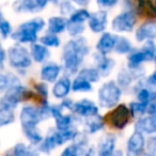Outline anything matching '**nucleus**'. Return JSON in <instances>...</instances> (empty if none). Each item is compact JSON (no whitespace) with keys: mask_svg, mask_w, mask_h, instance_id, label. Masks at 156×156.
Wrapping results in <instances>:
<instances>
[{"mask_svg":"<svg viewBox=\"0 0 156 156\" xmlns=\"http://www.w3.org/2000/svg\"><path fill=\"white\" fill-rule=\"evenodd\" d=\"M48 3L49 0H15L12 8L17 13H39Z\"/></svg>","mask_w":156,"mask_h":156,"instance_id":"12","label":"nucleus"},{"mask_svg":"<svg viewBox=\"0 0 156 156\" xmlns=\"http://www.w3.org/2000/svg\"><path fill=\"white\" fill-rule=\"evenodd\" d=\"M2 94L3 95L0 98V105L11 107L13 109H16L20 104L28 102L30 98H33L32 92L23 83L10 88Z\"/></svg>","mask_w":156,"mask_h":156,"instance_id":"6","label":"nucleus"},{"mask_svg":"<svg viewBox=\"0 0 156 156\" xmlns=\"http://www.w3.org/2000/svg\"><path fill=\"white\" fill-rule=\"evenodd\" d=\"M134 50L133 43L128 37L123 35H118L117 43H115V52L118 55H129Z\"/></svg>","mask_w":156,"mask_h":156,"instance_id":"30","label":"nucleus"},{"mask_svg":"<svg viewBox=\"0 0 156 156\" xmlns=\"http://www.w3.org/2000/svg\"><path fill=\"white\" fill-rule=\"evenodd\" d=\"M5 61H8V50L1 47V49H0V69L1 71H5Z\"/></svg>","mask_w":156,"mask_h":156,"instance_id":"47","label":"nucleus"},{"mask_svg":"<svg viewBox=\"0 0 156 156\" xmlns=\"http://www.w3.org/2000/svg\"><path fill=\"white\" fill-rule=\"evenodd\" d=\"M30 54L35 63H46L50 57V50L47 46L40 42L30 44Z\"/></svg>","mask_w":156,"mask_h":156,"instance_id":"25","label":"nucleus"},{"mask_svg":"<svg viewBox=\"0 0 156 156\" xmlns=\"http://www.w3.org/2000/svg\"><path fill=\"white\" fill-rule=\"evenodd\" d=\"M39 147L32 144H26L24 142H18L14 145L12 150V155L13 156H40Z\"/></svg>","mask_w":156,"mask_h":156,"instance_id":"29","label":"nucleus"},{"mask_svg":"<svg viewBox=\"0 0 156 156\" xmlns=\"http://www.w3.org/2000/svg\"><path fill=\"white\" fill-rule=\"evenodd\" d=\"M85 156H98V151H96V147H89V149L87 150Z\"/></svg>","mask_w":156,"mask_h":156,"instance_id":"51","label":"nucleus"},{"mask_svg":"<svg viewBox=\"0 0 156 156\" xmlns=\"http://www.w3.org/2000/svg\"><path fill=\"white\" fill-rule=\"evenodd\" d=\"M156 56V44L154 41L144 42L140 48H134L127 55V67L129 69H138L143 67L144 62L154 61Z\"/></svg>","mask_w":156,"mask_h":156,"instance_id":"5","label":"nucleus"},{"mask_svg":"<svg viewBox=\"0 0 156 156\" xmlns=\"http://www.w3.org/2000/svg\"><path fill=\"white\" fill-rule=\"evenodd\" d=\"M72 85H73V80L71 79V76H67L63 74L58 80L54 83L51 88V94L57 100H64V98H69V93L72 90Z\"/></svg>","mask_w":156,"mask_h":156,"instance_id":"16","label":"nucleus"},{"mask_svg":"<svg viewBox=\"0 0 156 156\" xmlns=\"http://www.w3.org/2000/svg\"><path fill=\"white\" fill-rule=\"evenodd\" d=\"M39 42L43 45L47 46L48 48H57L61 45V39L59 37V35L48 32V31L40 37Z\"/></svg>","mask_w":156,"mask_h":156,"instance_id":"36","label":"nucleus"},{"mask_svg":"<svg viewBox=\"0 0 156 156\" xmlns=\"http://www.w3.org/2000/svg\"><path fill=\"white\" fill-rule=\"evenodd\" d=\"M138 14L134 11H122L111 22V29L118 33H129L135 30Z\"/></svg>","mask_w":156,"mask_h":156,"instance_id":"8","label":"nucleus"},{"mask_svg":"<svg viewBox=\"0 0 156 156\" xmlns=\"http://www.w3.org/2000/svg\"><path fill=\"white\" fill-rule=\"evenodd\" d=\"M66 31L71 37H83V32L86 31V24H81V23H76V22H71V20H69Z\"/></svg>","mask_w":156,"mask_h":156,"instance_id":"39","label":"nucleus"},{"mask_svg":"<svg viewBox=\"0 0 156 156\" xmlns=\"http://www.w3.org/2000/svg\"><path fill=\"white\" fill-rule=\"evenodd\" d=\"M139 80V78L133 71H130L128 67H123L119 71L117 75L115 81L121 87L122 90H126L133 86V83Z\"/></svg>","mask_w":156,"mask_h":156,"instance_id":"26","label":"nucleus"},{"mask_svg":"<svg viewBox=\"0 0 156 156\" xmlns=\"http://www.w3.org/2000/svg\"><path fill=\"white\" fill-rule=\"evenodd\" d=\"M69 18L62 15L51 16L47 20V31L48 32L55 33V34H60L66 31Z\"/></svg>","mask_w":156,"mask_h":156,"instance_id":"27","label":"nucleus"},{"mask_svg":"<svg viewBox=\"0 0 156 156\" xmlns=\"http://www.w3.org/2000/svg\"><path fill=\"white\" fill-rule=\"evenodd\" d=\"M20 83H22V80L16 74L12 72L1 71L0 73V92L1 93H5L8 89L20 85Z\"/></svg>","mask_w":156,"mask_h":156,"instance_id":"28","label":"nucleus"},{"mask_svg":"<svg viewBox=\"0 0 156 156\" xmlns=\"http://www.w3.org/2000/svg\"><path fill=\"white\" fill-rule=\"evenodd\" d=\"M76 5L80 8H86L90 3V0H72Z\"/></svg>","mask_w":156,"mask_h":156,"instance_id":"50","label":"nucleus"},{"mask_svg":"<svg viewBox=\"0 0 156 156\" xmlns=\"http://www.w3.org/2000/svg\"><path fill=\"white\" fill-rule=\"evenodd\" d=\"M149 105L147 103L143 102H139V101H133L128 104L129 109L132 111V115L134 118H140L142 115H147V108H149Z\"/></svg>","mask_w":156,"mask_h":156,"instance_id":"37","label":"nucleus"},{"mask_svg":"<svg viewBox=\"0 0 156 156\" xmlns=\"http://www.w3.org/2000/svg\"><path fill=\"white\" fill-rule=\"evenodd\" d=\"M23 134L26 137L28 142L32 145H35V147H39L44 139V136L40 132L39 127L25 128V129H23Z\"/></svg>","mask_w":156,"mask_h":156,"instance_id":"34","label":"nucleus"},{"mask_svg":"<svg viewBox=\"0 0 156 156\" xmlns=\"http://www.w3.org/2000/svg\"><path fill=\"white\" fill-rule=\"evenodd\" d=\"M117 136L113 134H106L100 139L96 147L98 156H115L117 149Z\"/></svg>","mask_w":156,"mask_h":156,"instance_id":"19","label":"nucleus"},{"mask_svg":"<svg viewBox=\"0 0 156 156\" xmlns=\"http://www.w3.org/2000/svg\"><path fill=\"white\" fill-rule=\"evenodd\" d=\"M62 72V64H59L54 61H47L42 65L40 69V78L42 81L47 83H55L61 77L60 75Z\"/></svg>","mask_w":156,"mask_h":156,"instance_id":"13","label":"nucleus"},{"mask_svg":"<svg viewBox=\"0 0 156 156\" xmlns=\"http://www.w3.org/2000/svg\"><path fill=\"white\" fill-rule=\"evenodd\" d=\"M93 59L95 63L94 66L98 69L102 77H108L112 73L115 66V60L113 58H110L108 55H103L96 51L93 55Z\"/></svg>","mask_w":156,"mask_h":156,"instance_id":"18","label":"nucleus"},{"mask_svg":"<svg viewBox=\"0 0 156 156\" xmlns=\"http://www.w3.org/2000/svg\"><path fill=\"white\" fill-rule=\"evenodd\" d=\"M72 90L74 92H83V93H88L93 90V83L88 81L83 77L79 75H76V77L73 79V85H72Z\"/></svg>","mask_w":156,"mask_h":156,"instance_id":"32","label":"nucleus"},{"mask_svg":"<svg viewBox=\"0 0 156 156\" xmlns=\"http://www.w3.org/2000/svg\"><path fill=\"white\" fill-rule=\"evenodd\" d=\"M145 154H147L149 156H156V134L151 135L147 139Z\"/></svg>","mask_w":156,"mask_h":156,"instance_id":"43","label":"nucleus"},{"mask_svg":"<svg viewBox=\"0 0 156 156\" xmlns=\"http://www.w3.org/2000/svg\"><path fill=\"white\" fill-rule=\"evenodd\" d=\"M88 149L89 147H81L77 143L72 142L71 144L64 147V150L61 152L60 156H85Z\"/></svg>","mask_w":156,"mask_h":156,"instance_id":"35","label":"nucleus"},{"mask_svg":"<svg viewBox=\"0 0 156 156\" xmlns=\"http://www.w3.org/2000/svg\"><path fill=\"white\" fill-rule=\"evenodd\" d=\"M72 112L74 115H78L79 118H81V119H86V118L98 115L100 107L93 101L89 100V98H83V100H79L77 102H75V105H74V108Z\"/></svg>","mask_w":156,"mask_h":156,"instance_id":"14","label":"nucleus"},{"mask_svg":"<svg viewBox=\"0 0 156 156\" xmlns=\"http://www.w3.org/2000/svg\"><path fill=\"white\" fill-rule=\"evenodd\" d=\"M87 24L93 33L102 34L106 32L107 26H108V12L106 10H98L93 12L91 13Z\"/></svg>","mask_w":156,"mask_h":156,"instance_id":"15","label":"nucleus"},{"mask_svg":"<svg viewBox=\"0 0 156 156\" xmlns=\"http://www.w3.org/2000/svg\"><path fill=\"white\" fill-rule=\"evenodd\" d=\"M135 39L139 43L156 40V22L147 20L141 24L135 31Z\"/></svg>","mask_w":156,"mask_h":156,"instance_id":"17","label":"nucleus"},{"mask_svg":"<svg viewBox=\"0 0 156 156\" xmlns=\"http://www.w3.org/2000/svg\"><path fill=\"white\" fill-rule=\"evenodd\" d=\"M47 26V23L42 17H34L24 22L14 30L11 39L16 43L33 44L39 42V33Z\"/></svg>","mask_w":156,"mask_h":156,"instance_id":"2","label":"nucleus"},{"mask_svg":"<svg viewBox=\"0 0 156 156\" xmlns=\"http://www.w3.org/2000/svg\"><path fill=\"white\" fill-rule=\"evenodd\" d=\"M58 147H60L58 129H57L56 127H52L48 129V132L46 133V135L44 136L43 141H42L41 144L37 147H39L41 153L49 155V154Z\"/></svg>","mask_w":156,"mask_h":156,"instance_id":"20","label":"nucleus"},{"mask_svg":"<svg viewBox=\"0 0 156 156\" xmlns=\"http://www.w3.org/2000/svg\"><path fill=\"white\" fill-rule=\"evenodd\" d=\"M134 128L136 132H139L141 134L147 135V136H151V135L156 134V118L153 115H145L142 117L138 118L136 120L134 124Z\"/></svg>","mask_w":156,"mask_h":156,"instance_id":"22","label":"nucleus"},{"mask_svg":"<svg viewBox=\"0 0 156 156\" xmlns=\"http://www.w3.org/2000/svg\"><path fill=\"white\" fill-rule=\"evenodd\" d=\"M83 132L88 135H94L96 133L104 129L106 119L98 113V115H92V117L83 119Z\"/></svg>","mask_w":156,"mask_h":156,"instance_id":"23","label":"nucleus"},{"mask_svg":"<svg viewBox=\"0 0 156 156\" xmlns=\"http://www.w3.org/2000/svg\"><path fill=\"white\" fill-rule=\"evenodd\" d=\"M142 156H149V155H147V154H145V153H144V154H143Z\"/></svg>","mask_w":156,"mask_h":156,"instance_id":"54","label":"nucleus"},{"mask_svg":"<svg viewBox=\"0 0 156 156\" xmlns=\"http://www.w3.org/2000/svg\"><path fill=\"white\" fill-rule=\"evenodd\" d=\"M59 12H60V15L62 16H71L74 13V11L76 10L75 3L72 1V0H61L60 3H59Z\"/></svg>","mask_w":156,"mask_h":156,"instance_id":"41","label":"nucleus"},{"mask_svg":"<svg viewBox=\"0 0 156 156\" xmlns=\"http://www.w3.org/2000/svg\"><path fill=\"white\" fill-rule=\"evenodd\" d=\"M147 115H153L156 118V101L149 105V108H147Z\"/></svg>","mask_w":156,"mask_h":156,"instance_id":"49","label":"nucleus"},{"mask_svg":"<svg viewBox=\"0 0 156 156\" xmlns=\"http://www.w3.org/2000/svg\"><path fill=\"white\" fill-rule=\"evenodd\" d=\"M14 30L12 24L7 20L3 16V13H1L0 16V34H1V39L2 40H7L9 37H12Z\"/></svg>","mask_w":156,"mask_h":156,"instance_id":"40","label":"nucleus"},{"mask_svg":"<svg viewBox=\"0 0 156 156\" xmlns=\"http://www.w3.org/2000/svg\"><path fill=\"white\" fill-rule=\"evenodd\" d=\"M33 89H34L37 95L40 96L41 101H47L48 95H49V88H48L47 83L45 81H41V83H35L33 85Z\"/></svg>","mask_w":156,"mask_h":156,"instance_id":"42","label":"nucleus"},{"mask_svg":"<svg viewBox=\"0 0 156 156\" xmlns=\"http://www.w3.org/2000/svg\"><path fill=\"white\" fill-rule=\"evenodd\" d=\"M147 147V139L143 134L135 130L126 142L125 156H142Z\"/></svg>","mask_w":156,"mask_h":156,"instance_id":"10","label":"nucleus"},{"mask_svg":"<svg viewBox=\"0 0 156 156\" xmlns=\"http://www.w3.org/2000/svg\"><path fill=\"white\" fill-rule=\"evenodd\" d=\"M33 59L30 49L20 43H15L8 48V64L17 72H27L32 65Z\"/></svg>","mask_w":156,"mask_h":156,"instance_id":"3","label":"nucleus"},{"mask_svg":"<svg viewBox=\"0 0 156 156\" xmlns=\"http://www.w3.org/2000/svg\"><path fill=\"white\" fill-rule=\"evenodd\" d=\"M90 16H91V13L89 12V10L86 9V8H79V9H76L74 11V13L69 17V20L86 24L89 20Z\"/></svg>","mask_w":156,"mask_h":156,"instance_id":"38","label":"nucleus"},{"mask_svg":"<svg viewBox=\"0 0 156 156\" xmlns=\"http://www.w3.org/2000/svg\"><path fill=\"white\" fill-rule=\"evenodd\" d=\"M123 8L125 11H134L137 13V0H123Z\"/></svg>","mask_w":156,"mask_h":156,"instance_id":"45","label":"nucleus"},{"mask_svg":"<svg viewBox=\"0 0 156 156\" xmlns=\"http://www.w3.org/2000/svg\"><path fill=\"white\" fill-rule=\"evenodd\" d=\"M133 92L136 95V100L139 102L151 104L156 101V88L147 85L145 83V78L139 79L138 81L135 83L133 87Z\"/></svg>","mask_w":156,"mask_h":156,"instance_id":"11","label":"nucleus"},{"mask_svg":"<svg viewBox=\"0 0 156 156\" xmlns=\"http://www.w3.org/2000/svg\"><path fill=\"white\" fill-rule=\"evenodd\" d=\"M60 105L62 106V108L64 109V110H69V111H73V108H74V105H75V102H74L72 98H64V100L61 101Z\"/></svg>","mask_w":156,"mask_h":156,"instance_id":"46","label":"nucleus"},{"mask_svg":"<svg viewBox=\"0 0 156 156\" xmlns=\"http://www.w3.org/2000/svg\"><path fill=\"white\" fill-rule=\"evenodd\" d=\"M20 122L22 129L39 127L40 123L44 122L43 115H42L39 105H24L20 112Z\"/></svg>","mask_w":156,"mask_h":156,"instance_id":"9","label":"nucleus"},{"mask_svg":"<svg viewBox=\"0 0 156 156\" xmlns=\"http://www.w3.org/2000/svg\"><path fill=\"white\" fill-rule=\"evenodd\" d=\"M145 83L153 88H156V69L145 78Z\"/></svg>","mask_w":156,"mask_h":156,"instance_id":"48","label":"nucleus"},{"mask_svg":"<svg viewBox=\"0 0 156 156\" xmlns=\"http://www.w3.org/2000/svg\"><path fill=\"white\" fill-rule=\"evenodd\" d=\"M154 63H155V66H156V56H155V59H154Z\"/></svg>","mask_w":156,"mask_h":156,"instance_id":"53","label":"nucleus"},{"mask_svg":"<svg viewBox=\"0 0 156 156\" xmlns=\"http://www.w3.org/2000/svg\"><path fill=\"white\" fill-rule=\"evenodd\" d=\"M15 109L0 105V126L5 127L15 122Z\"/></svg>","mask_w":156,"mask_h":156,"instance_id":"31","label":"nucleus"},{"mask_svg":"<svg viewBox=\"0 0 156 156\" xmlns=\"http://www.w3.org/2000/svg\"><path fill=\"white\" fill-rule=\"evenodd\" d=\"M55 120V127L58 130H67L69 128L77 127V124L81 120L78 115H74L73 112L62 113L61 115L57 117Z\"/></svg>","mask_w":156,"mask_h":156,"instance_id":"24","label":"nucleus"},{"mask_svg":"<svg viewBox=\"0 0 156 156\" xmlns=\"http://www.w3.org/2000/svg\"><path fill=\"white\" fill-rule=\"evenodd\" d=\"M133 118L134 117L132 115L129 106L125 104H119L115 108H112L106 119L112 128L117 130H123L128 126Z\"/></svg>","mask_w":156,"mask_h":156,"instance_id":"7","label":"nucleus"},{"mask_svg":"<svg viewBox=\"0 0 156 156\" xmlns=\"http://www.w3.org/2000/svg\"><path fill=\"white\" fill-rule=\"evenodd\" d=\"M77 75L81 76L91 83H96L101 80L102 75L100 74L98 69L95 66H85L81 67V69L78 72Z\"/></svg>","mask_w":156,"mask_h":156,"instance_id":"33","label":"nucleus"},{"mask_svg":"<svg viewBox=\"0 0 156 156\" xmlns=\"http://www.w3.org/2000/svg\"><path fill=\"white\" fill-rule=\"evenodd\" d=\"M5 156H13V155H12V154H5Z\"/></svg>","mask_w":156,"mask_h":156,"instance_id":"52","label":"nucleus"},{"mask_svg":"<svg viewBox=\"0 0 156 156\" xmlns=\"http://www.w3.org/2000/svg\"><path fill=\"white\" fill-rule=\"evenodd\" d=\"M123 90L115 80H107L98 91V105L101 108L112 109L120 104Z\"/></svg>","mask_w":156,"mask_h":156,"instance_id":"4","label":"nucleus"},{"mask_svg":"<svg viewBox=\"0 0 156 156\" xmlns=\"http://www.w3.org/2000/svg\"><path fill=\"white\" fill-rule=\"evenodd\" d=\"M90 51L91 47L85 37H71L62 47L61 60L63 74L67 76L77 75Z\"/></svg>","mask_w":156,"mask_h":156,"instance_id":"1","label":"nucleus"},{"mask_svg":"<svg viewBox=\"0 0 156 156\" xmlns=\"http://www.w3.org/2000/svg\"><path fill=\"white\" fill-rule=\"evenodd\" d=\"M120 0H96V5L101 10H110L119 3Z\"/></svg>","mask_w":156,"mask_h":156,"instance_id":"44","label":"nucleus"},{"mask_svg":"<svg viewBox=\"0 0 156 156\" xmlns=\"http://www.w3.org/2000/svg\"><path fill=\"white\" fill-rule=\"evenodd\" d=\"M118 35L111 32H104L101 34L98 43L95 45L96 51L103 55H109L115 51Z\"/></svg>","mask_w":156,"mask_h":156,"instance_id":"21","label":"nucleus"}]
</instances>
